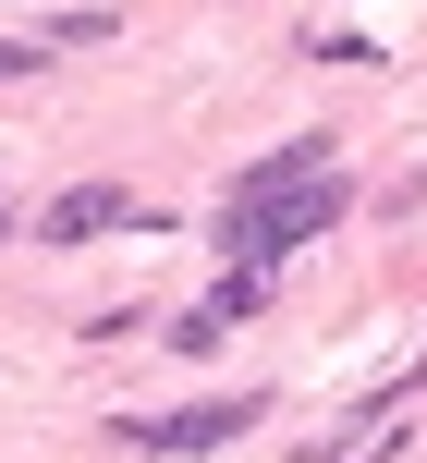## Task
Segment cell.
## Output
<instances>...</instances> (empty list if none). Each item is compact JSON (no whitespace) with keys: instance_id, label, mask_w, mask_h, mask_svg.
I'll use <instances>...</instances> for the list:
<instances>
[{"instance_id":"cell-2","label":"cell","mask_w":427,"mask_h":463,"mask_svg":"<svg viewBox=\"0 0 427 463\" xmlns=\"http://www.w3.org/2000/svg\"><path fill=\"white\" fill-rule=\"evenodd\" d=\"M244 427H257V391H220V402H184V415H122L110 439H122V451H147V463H208V451H232Z\"/></svg>"},{"instance_id":"cell-6","label":"cell","mask_w":427,"mask_h":463,"mask_svg":"<svg viewBox=\"0 0 427 463\" xmlns=\"http://www.w3.org/2000/svg\"><path fill=\"white\" fill-rule=\"evenodd\" d=\"M62 61V37H49V24H24V37H0V86H24V73H49Z\"/></svg>"},{"instance_id":"cell-4","label":"cell","mask_w":427,"mask_h":463,"mask_svg":"<svg viewBox=\"0 0 427 463\" xmlns=\"http://www.w3.org/2000/svg\"><path fill=\"white\" fill-rule=\"evenodd\" d=\"M318 171H330V135H293V146H269L232 195H293V184H318Z\"/></svg>"},{"instance_id":"cell-3","label":"cell","mask_w":427,"mask_h":463,"mask_svg":"<svg viewBox=\"0 0 427 463\" xmlns=\"http://www.w3.org/2000/svg\"><path fill=\"white\" fill-rule=\"evenodd\" d=\"M37 232H49V244H98V232H135V195H122V184H62Z\"/></svg>"},{"instance_id":"cell-5","label":"cell","mask_w":427,"mask_h":463,"mask_svg":"<svg viewBox=\"0 0 427 463\" xmlns=\"http://www.w3.org/2000/svg\"><path fill=\"white\" fill-rule=\"evenodd\" d=\"M208 317H220V329L269 317V269H232V280H220V293H208Z\"/></svg>"},{"instance_id":"cell-1","label":"cell","mask_w":427,"mask_h":463,"mask_svg":"<svg viewBox=\"0 0 427 463\" xmlns=\"http://www.w3.org/2000/svg\"><path fill=\"white\" fill-rule=\"evenodd\" d=\"M330 220H342V184L318 171V184H293V195H232V208H220V244H232V269L281 280V256H306Z\"/></svg>"}]
</instances>
